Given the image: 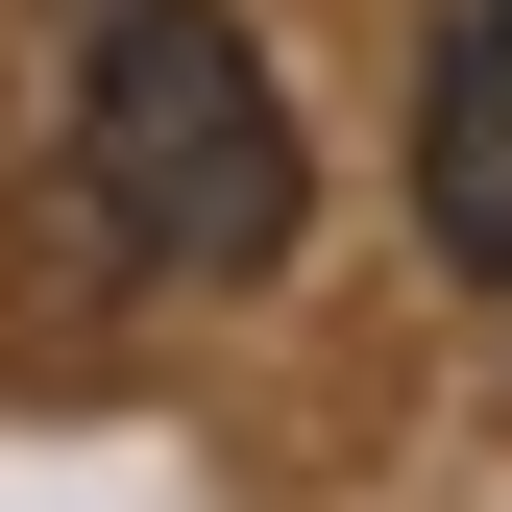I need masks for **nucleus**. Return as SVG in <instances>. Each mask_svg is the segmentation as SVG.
<instances>
[{"instance_id":"1","label":"nucleus","mask_w":512,"mask_h":512,"mask_svg":"<svg viewBox=\"0 0 512 512\" xmlns=\"http://www.w3.org/2000/svg\"><path fill=\"white\" fill-rule=\"evenodd\" d=\"M74 171H98L122 269H171V293L293 269V220H317V147L220 0H74Z\"/></svg>"},{"instance_id":"2","label":"nucleus","mask_w":512,"mask_h":512,"mask_svg":"<svg viewBox=\"0 0 512 512\" xmlns=\"http://www.w3.org/2000/svg\"><path fill=\"white\" fill-rule=\"evenodd\" d=\"M415 244L464 293H512V0H464L439 74H415Z\"/></svg>"}]
</instances>
